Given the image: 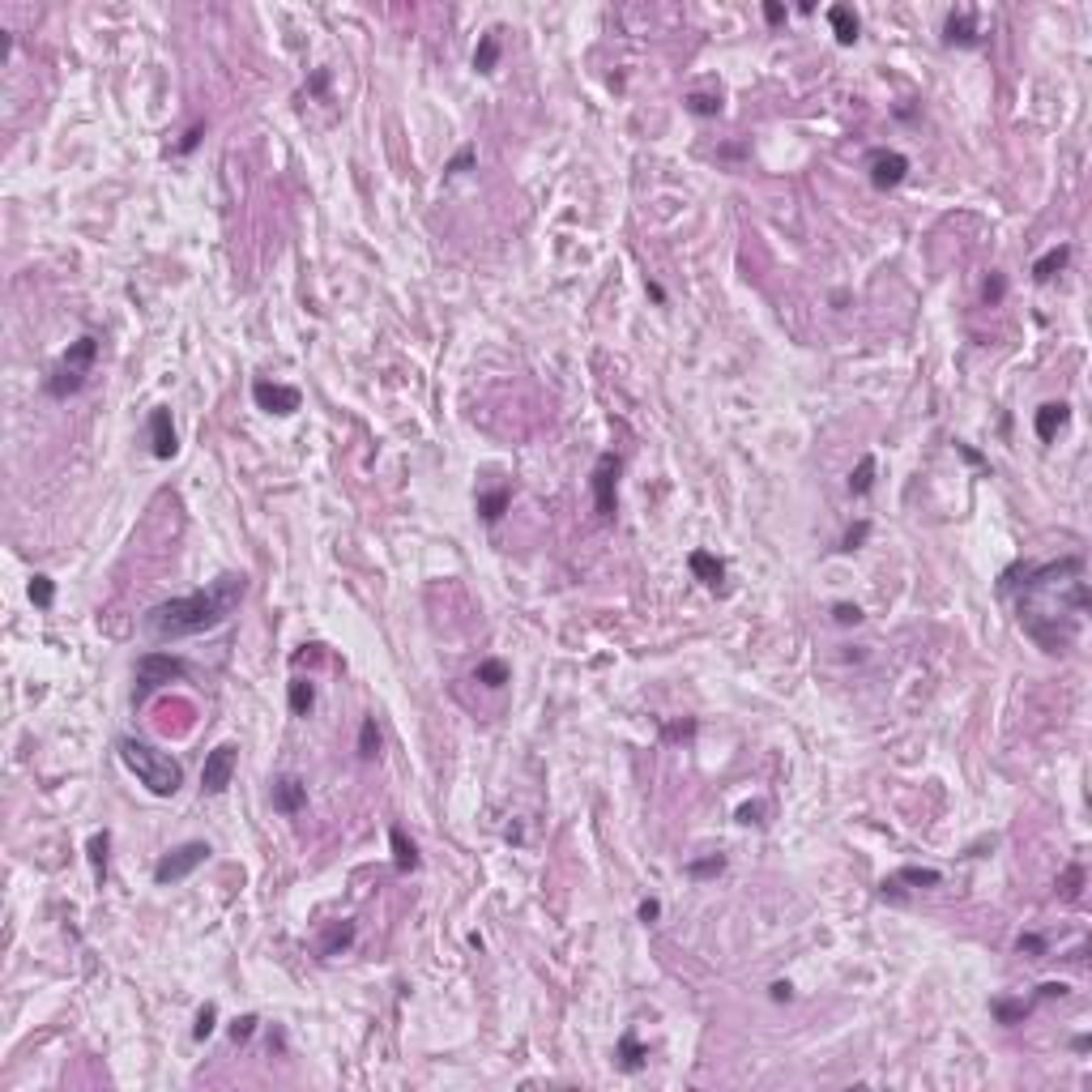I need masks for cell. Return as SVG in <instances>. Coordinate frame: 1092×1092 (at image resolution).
<instances>
[{"mask_svg": "<svg viewBox=\"0 0 1092 1092\" xmlns=\"http://www.w3.org/2000/svg\"><path fill=\"white\" fill-rule=\"evenodd\" d=\"M1016 576L1024 580H1007L1002 576V594H1012V589L1020 585V602H1016V614H1020V628L1037 640L1046 653H1067L1071 640H1075V628H1080V606H1062L1058 602V589L1067 585L1071 576L1084 572V559L1080 555H1067V559H1058V564H1041V568H1032V564H1016L1012 568Z\"/></svg>", "mask_w": 1092, "mask_h": 1092, "instance_id": "1", "label": "cell"}, {"mask_svg": "<svg viewBox=\"0 0 1092 1092\" xmlns=\"http://www.w3.org/2000/svg\"><path fill=\"white\" fill-rule=\"evenodd\" d=\"M244 594H248V580L226 572L210 589H197V594H184V598L150 606L145 610V632L158 636V640H184V636L214 632L218 624H226V619L235 614V606L244 602Z\"/></svg>", "mask_w": 1092, "mask_h": 1092, "instance_id": "2", "label": "cell"}, {"mask_svg": "<svg viewBox=\"0 0 1092 1092\" xmlns=\"http://www.w3.org/2000/svg\"><path fill=\"white\" fill-rule=\"evenodd\" d=\"M120 760H124V769L154 794V798H171L175 789L184 785V769H180V760H171L163 755L158 747L150 743H141V739H120Z\"/></svg>", "mask_w": 1092, "mask_h": 1092, "instance_id": "3", "label": "cell"}, {"mask_svg": "<svg viewBox=\"0 0 1092 1092\" xmlns=\"http://www.w3.org/2000/svg\"><path fill=\"white\" fill-rule=\"evenodd\" d=\"M95 359H99V337H77L69 350H65V359H61V367H56L51 376H47V397H56V401H65V397H73V393H81V385H85V376H90V367H95Z\"/></svg>", "mask_w": 1092, "mask_h": 1092, "instance_id": "4", "label": "cell"}, {"mask_svg": "<svg viewBox=\"0 0 1092 1092\" xmlns=\"http://www.w3.org/2000/svg\"><path fill=\"white\" fill-rule=\"evenodd\" d=\"M188 674V662L175 658V653H145L137 658V683H133V704H145L158 687H167L171 678H184Z\"/></svg>", "mask_w": 1092, "mask_h": 1092, "instance_id": "5", "label": "cell"}, {"mask_svg": "<svg viewBox=\"0 0 1092 1092\" xmlns=\"http://www.w3.org/2000/svg\"><path fill=\"white\" fill-rule=\"evenodd\" d=\"M210 862V845L205 841H184V845H175V849H167L163 858L154 862V883H180V879H188L197 866H205Z\"/></svg>", "mask_w": 1092, "mask_h": 1092, "instance_id": "6", "label": "cell"}, {"mask_svg": "<svg viewBox=\"0 0 1092 1092\" xmlns=\"http://www.w3.org/2000/svg\"><path fill=\"white\" fill-rule=\"evenodd\" d=\"M619 469H624V461H619L614 453H602L598 465H594V478H589V487H594V504H598V517L602 521H610L619 512V495H614Z\"/></svg>", "mask_w": 1092, "mask_h": 1092, "instance_id": "7", "label": "cell"}, {"mask_svg": "<svg viewBox=\"0 0 1092 1092\" xmlns=\"http://www.w3.org/2000/svg\"><path fill=\"white\" fill-rule=\"evenodd\" d=\"M235 764H240V747H235V743H218L210 755H205L201 789H205V794H226V785H231V777H235Z\"/></svg>", "mask_w": 1092, "mask_h": 1092, "instance_id": "8", "label": "cell"}, {"mask_svg": "<svg viewBox=\"0 0 1092 1092\" xmlns=\"http://www.w3.org/2000/svg\"><path fill=\"white\" fill-rule=\"evenodd\" d=\"M943 875L934 866H900L892 871L888 879L879 883V896L883 900H905V888H939Z\"/></svg>", "mask_w": 1092, "mask_h": 1092, "instance_id": "9", "label": "cell"}, {"mask_svg": "<svg viewBox=\"0 0 1092 1092\" xmlns=\"http://www.w3.org/2000/svg\"><path fill=\"white\" fill-rule=\"evenodd\" d=\"M252 397H256V405L265 410V415H278V419H290L294 410H299V401H303L294 385H274V380H256Z\"/></svg>", "mask_w": 1092, "mask_h": 1092, "instance_id": "10", "label": "cell"}, {"mask_svg": "<svg viewBox=\"0 0 1092 1092\" xmlns=\"http://www.w3.org/2000/svg\"><path fill=\"white\" fill-rule=\"evenodd\" d=\"M905 175H909V158L905 154H896V150H875L871 154V184L879 192L905 184Z\"/></svg>", "mask_w": 1092, "mask_h": 1092, "instance_id": "11", "label": "cell"}, {"mask_svg": "<svg viewBox=\"0 0 1092 1092\" xmlns=\"http://www.w3.org/2000/svg\"><path fill=\"white\" fill-rule=\"evenodd\" d=\"M150 453L158 461H171L175 453H180V439H175V427H171V410L158 405L154 415H150Z\"/></svg>", "mask_w": 1092, "mask_h": 1092, "instance_id": "12", "label": "cell"}, {"mask_svg": "<svg viewBox=\"0 0 1092 1092\" xmlns=\"http://www.w3.org/2000/svg\"><path fill=\"white\" fill-rule=\"evenodd\" d=\"M303 807H308V785H303V777H294V773L278 777V781H274V811H282V815H299Z\"/></svg>", "mask_w": 1092, "mask_h": 1092, "instance_id": "13", "label": "cell"}, {"mask_svg": "<svg viewBox=\"0 0 1092 1092\" xmlns=\"http://www.w3.org/2000/svg\"><path fill=\"white\" fill-rule=\"evenodd\" d=\"M943 43H952V47H978V43H982L978 17H973L968 9L948 13V22H943Z\"/></svg>", "mask_w": 1092, "mask_h": 1092, "instance_id": "14", "label": "cell"}, {"mask_svg": "<svg viewBox=\"0 0 1092 1092\" xmlns=\"http://www.w3.org/2000/svg\"><path fill=\"white\" fill-rule=\"evenodd\" d=\"M1067 423H1071V405L1067 401H1046L1037 415H1032V431H1037L1041 444H1050V439L1067 427Z\"/></svg>", "mask_w": 1092, "mask_h": 1092, "instance_id": "15", "label": "cell"}, {"mask_svg": "<svg viewBox=\"0 0 1092 1092\" xmlns=\"http://www.w3.org/2000/svg\"><path fill=\"white\" fill-rule=\"evenodd\" d=\"M687 568H692V576L704 580L708 589H717V585L726 580V564H721L713 551H692V555H687Z\"/></svg>", "mask_w": 1092, "mask_h": 1092, "instance_id": "16", "label": "cell"}, {"mask_svg": "<svg viewBox=\"0 0 1092 1092\" xmlns=\"http://www.w3.org/2000/svg\"><path fill=\"white\" fill-rule=\"evenodd\" d=\"M828 26H832V35H837V43H845V47H853L858 43V13H853L849 5H832L828 9Z\"/></svg>", "mask_w": 1092, "mask_h": 1092, "instance_id": "17", "label": "cell"}, {"mask_svg": "<svg viewBox=\"0 0 1092 1092\" xmlns=\"http://www.w3.org/2000/svg\"><path fill=\"white\" fill-rule=\"evenodd\" d=\"M389 845H393V866L401 871V875H410V871H419V849H415V841L405 837V828H389Z\"/></svg>", "mask_w": 1092, "mask_h": 1092, "instance_id": "18", "label": "cell"}, {"mask_svg": "<svg viewBox=\"0 0 1092 1092\" xmlns=\"http://www.w3.org/2000/svg\"><path fill=\"white\" fill-rule=\"evenodd\" d=\"M614 1058H619V1067H624L628 1075H636V1071L644 1067V1058H648V1050H644V1041L636 1037V1028H628V1032H624V1037H619V1054H614Z\"/></svg>", "mask_w": 1092, "mask_h": 1092, "instance_id": "19", "label": "cell"}, {"mask_svg": "<svg viewBox=\"0 0 1092 1092\" xmlns=\"http://www.w3.org/2000/svg\"><path fill=\"white\" fill-rule=\"evenodd\" d=\"M1067 260H1071V248H1067V244H1058V248L1041 252L1037 260H1032V282H1050L1054 274L1067 269Z\"/></svg>", "mask_w": 1092, "mask_h": 1092, "instance_id": "20", "label": "cell"}, {"mask_svg": "<svg viewBox=\"0 0 1092 1092\" xmlns=\"http://www.w3.org/2000/svg\"><path fill=\"white\" fill-rule=\"evenodd\" d=\"M508 504H512V487H495V491H483V495H478V517H483L487 525H495L499 517L508 512Z\"/></svg>", "mask_w": 1092, "mask_h": 1092, "instance_id": "21", "label": "cell"}, {"mask_svg": "<svg viewBox=\"0 0 1092 1092\" xmlns=\"http://www.w3.org/2000/svg\"><path fill=\"white\" fill-rule=\"evenodd\" d=\"M354 934H359V930H354V922H333L329 930H324V939H320V956H324V960H329V956H342L350 943H354Z\"/></svg>", "mask_w": 1092, "mask_h": 1092, "instance_id": "22", "label": "cell"}, {"mask_svg": "<svg viewBox=\"0 0 1092 1092\" xmlns=\"http://www.w3.org/2000/svg\"><path fill=\"white\" fill-rule=\"evenodd\" d=\"M1054 892H1058V900H1067V905H1075L1080 896H1084V866L1080 862H1071L1067 871L1058 875V883H1054Z\"/></svg>", "mask_w": 1092, "mask_h": 1092, "instance_id": "23", "label": "cell"}, {"mask_svg": "<svg viewBox=\"0 0 1092 1092\" xmlns=\"http://www.w3.org/2000/svg\"><path fill=\"white\" fill-rule=\"evenodd\" d=\"M990 1012H994L998 1024H1020V1020H1028L1032 1002H1028V998H994V1002H990Z\"/></svg>", "mask_w": 1092, "mask_h": 1092, "instance_id": "24", "label": "cell"}, {"mask_svg": "<svg viewBox=\"0 0 1092 1092\" xmlns=\"http://www.w3.org/2000/svg\"><path fill=\"white\" fill-rule=\"evenodd\" d=\"M312 704H316V683H312V678H294V683H290V713L294 717H308Z\"/></svg>", "mask_w": 1092, "mask_h": 1092, "instance_id": "25", "label": "cell"}, {"mask_svg": "<svg viewBox=\"0 0 1092 1092\" xmlns=\"http://www.w3.org/2000/svg\"><path fill=\"white\" fill-rule=\"evenodd\" d=\"M495 65H499V31L483 35L478 47H474V69H478V73H491Z\"/></svg>", "mask_w": 1092, "mask_h": 1092, "instance_id": "26", "label": "cell"}, {"mask_svg": "<svg viewBox=\"0 0 1092 1092\" xmlns=\"http://www.w3.org/2000/svg\"><path fill=\"white\" fill-rule=\"evenodd\" d=\"M107 849H111V832H95L90 845H85V853H90V866H95L99 879L107 875Z\"/></svg>", "mask_w": 1092, "mask_h": 1092, "instance_id": "27", "label": "cell"}, {"mask_svg": "<svg viewBox=\"0 0 1092 1092\" xmlns=\"http://www.w3.org/2000/svg\"><path fill=\"white\" fill-rule=\"evenodd\" d=\"M474 678H478L483 687H504V683H508V666H504V662H495V658H491V662H478Z\"/></svg>", "mask_w": 1092, "mask_h": 1092, "instance_id": "28", "label": "cell"}, {"mask_svg": "<svg viewBox=\"0 0 1092 1092\" xmlns=\"http://www.w3.org/2000/svg\"><path fill=\"white\" fill-rule=\"evenodd\" d=\"M683 107H687L692 115H700V120H708V115H717V111H721V95H700V90H696V95L683 99Z\"/></svg>", "mask_w": 1092, "mask_h": 1092, "instance_id": "29", "label": "cell"}, {"mask_svg": "<svg viewBox=\"0 0 1092 1092\" xmlns=\"http://www.w3.org/2000/svg\"><path fill=\"white\" fill-rule=\"evenodd\" d=\"M871 487H875V457H862L858 469L849 474V491H853V495H866Z\"/></svg>", "mask_w": 1092, "mask_h": 1092, "instance_id": "30", "label": "cell"}, {"mask_svg": "<svg viewBox=\"0 0 1092 1092\" xmlns=\"http://www.w3.org/2000/svg\"><path fill=\"white\" fill-rule=\"evenodd\" d=\"M359 755H363V760H376V755H380V730H376V717H363V726H359Z\"/></svg>", "mask_w": 1092, "mask_h": 1092, "instance_id": "31", "label": "cell"}, {"mask_svg": "<svg viewBox=\"0 0 1092 1092\" xmlns=\"http://www.w3.org/2000/svg\"><path fill=\"white\" fill-rule=\"evenodd\" d=\"M31 602H35L39 610H47V606L56 602V580H51V576L35 572V580H31Z\"/></svg>", "mask_w": 1092, "mask_h": 1092, "instance_id": "32", "label": "cell"}, {"mask_svg": "<svg viewBox=\"0 0 1092 1092\" xmlns=\"http://www.w3.org/2000/svg\"><path fill=\"white\" fill-rule=\"evenodd\" d=\"M726 871V858L721 853H708V858H700V862H687V879H713V875H721Z\"/></svg>", "mask_w": 1092, "mask_h": 1092, "instance_id": "33", "label": "cell"}, {"mask_svg": "<svg viewBox=\"0 0 1092 1092\" xmlns=\"http://www.w3.org/2000/svg\"><path fill=\"white\" fill-rule=\"evenodd\" d=\"M474 163H478V150H474V145H461V150L444 163V175H465Z\"/></svg>", "mask_w": 1092, "mask_h": 1092, "instance_id": "34", "label": "cell"}, {"mask_svg": "<svg viewBox=\"0 0 1092 1092\" xmlns=\"http://www.w3.org/2000/svg\"><path fill=\"white\" fill-rule=\"evenodd\" d=\"M1016 952L1028 956V960H1041V956H1046V939H1041V934H1032V930H1024V934L1016 939Z\"/></svg>", "mask_w": 1092, "mask_h": 1092, "instance_id": "35", "label": "cell"}, {"mask_svg": "<svg viewBox=\"0 0 1092 1092\" xmlns=\"http://www.w3.org/2000/svg\"><path fill=\"white\" fill-rule=\"evenodd\" d=\"M214 1028H218V1007L210 1002V1007H201V1016H197V1024H192V1037H197V1041H205Z\"/></svg>", "mask_w": 1092, "mask_h": 1092, "instance_id": "36", "label": "cell"}, {"mask_svg": "<svg viewBox=\"0 0 1092 1092\" xmlns=\"http://www.w3.org/2000/svg\"><path fill=\"white\" fill-rule=\"evenodd\" d=\"M256 1024H260V1020H256L252 1012H248V1016H240V1020H231V1041H235V1046H244V1041H252V1032H256Z\"/></svg>", "mask_w": 1092, "mask_h": 1092, "instance_id": "37", "label": "cell"}, {"mask_svg": "<svg viewBox=\"0 0 1092 1092\" xmlns=\"http://www.w3.org/2000/svg\"><path fill=\"white\" fill-rule=\"evenodd\" d=\"M871 538V521H858V525H849L845 529V538H841V551H858L862 542Z\"/></svg>", "mask_w": 1092, "mask_h": 1092, "instance_id": "38", "label": "cell"}, {"mask_svg": "<svg viewBox=\"0 0 1092 1092\" xmlns=\"http://www.w3.org/2000/svg\"><path fill=\"white\" fill-rule=\"evenodd\" d=\"M1002 294H1007V278H1002V274H990L986 286H982V299L994 308V303H1002Z\"/></svg>", "mask_w": 1092, "mask_h": 1092, "instance_id": "39", "label": "cell"}, {"mask_svg": "<svg viewBox=\"0 0 1092 1092\" xmlns=\"http://www.w3.org/2000/svg\"><path fill=\"white\" fill-rule=\"evenodd\" d=\"M832 619H837L841 628H853V624H862V610L853 606V602H837L832 606Z\"/></svg>", "mask_w": 1092, "mask_h": 1092, "instance_id": "40", "label": "cell"}, {"mask_svg": "<svg viewBox=\"0 0 1092 1092\" xmlns=\"http://www.w3.org/2000/svg\"><path fill=\"white\" fill-rule=\"evenodd\" d=\"M692 734H696V721H674V726H666V730H662V739L678 743V739H692Z\"/></svg>", "mask_w": 1092, "mask_h": 1092, "instance_id": "41", "label": "cell"}, {"mask_svg": "<svg viewBox=\"0 0 1092 1092\" xmlns=\"http://www.w3.org/2000/svg\"><path fill=\"white\" fill-rule=\"evenodd\" d=\"M739 823H747V828L751 823H764V803H743L739 807Z\"/></svg>", "mask_w": 1092, "mask_h": 1092, "instance_id": "42", "label": "cell"}, {"mask_svg": "<svg viewBox=\"0 0 1092 1092\" xmlns=\"http://www.w3.org/2000/svg\"><path fill=\"white\" fill-rule=\"evenodd\" d=\"M201 137H205V124H192V129L184 133V141H180V154H192L197 145H201Z\"/></svg>", "mask_w": 1092, "mask_h": 1092, "instance_id": "43", "label": "cell"}, {"mask_svg": "<svg viewBox=\"0 0 1092 1092\" xmlns=\"http://www.w3.org/2000/svg\"><path fill=\"white\" fill-rule=\"evenodd\" d=\"M636 913H640V922H658V918H662V900H653V896H648V900H640V909H636Z\"/></svg>", "mask_w": 1092, "mask_h": 1092, "instance_id": "44", "label": "cell"}, {"mask_svg": "<svg viewBox=\"0 0 1092 1092\" xmlns=\"http://www.w3.org/2000/svg\"><path fill=\"white\" fill-rule=\"evenodd\" d=\"M324 90H329V69H316L308 81V95H324Z\"/></svg>", "mask_w": 1092, "mask_h": 1092, "instance_id": "45", "label": "cell"}, {"mask_svg": "<svg viewBox=\"0 0 1092 1092\" xmlns=\"http://www.w3.org/2000/svg\"><path fill=\"white\" fill-rule=\"evenodd\" d=\"M764 22H769V26H781V22H785V5L769 0V5H764Z\"/></svg>", "mask_w": 1092, "mask_h": 1092, "instance_id": "46", "label": "cell"}, {"mask_svg": "<svg viewBox=\"0 0 1092 1092\" xmlns=\"http://www.w3.org/2000/svg\"><path fill=\"white\" fill-rule=\"evenodd\" d=\"M1067 994V986L1062 982H1046V986H1037V998H1062Z\"/></svg>", "mask_w": 1092, "mask_h": 1092, "instance_id": "47", "label": "cell"}, {"mask_svg": "<svg viewBox=\"0 0 1092 1092\" xmlns=\"http://www.w3.org/2000/svg\"><path fill=\"white\" fill-rule=\"evenodd\" d=\"M789 994H794L789 982H773V986H769V998H773V1002H789Z\"/></svg>", "mask_w": 1092, "mask_h": 1092, "instance_id": "48", "label": "cell"}, {"mask_svg": "<svg viewBox=\"0 0 1092 1092\" xmlns=\"http://www.w3.org/2000/svg\"><path fill=\"white\" fill-rule=\"evenodd\" d=\"M956 453H960V457H964L968 465H982V453H973L968 444H956Z\"/></svg>", "mask_w": 1092, "mask_h": 1092, "instance_id": "49", "label": "cell"}, {"mask_svg": "<svg viewBox=\"0 0 1092 1092\" xmlns=\"http://www.w3.org/2000/svg\"><path fill=\"white\" fill-rule=\"evenodd\" d=\"M644 290H648V299H653V303H666V290H662V286H658V282H648V286H644Z\"/></svg>", "mask_w": 1092, "mask_h": 1092, "instance_id": "50", "label": "cell"}]
</instances>
